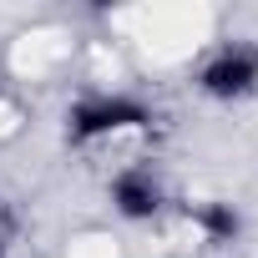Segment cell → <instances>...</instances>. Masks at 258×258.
<instances>
[{"mask_svg": "<svg viewBox=\"0 0 258 258\" xmlns=\"http://www.w3.org/2000/svg\"><path fill=\"white\" fill-rule=\"evenodd\" d=\"M152 121H157V111L142 96L91 91V96L66 106V142L86 147V142H101V137H116V132H142V126H152Z\"/></svg>", "mask_w": 258, "mask_h": 258, "instance_id": "cell-1", "label": "cell"}, {"mask_svg": "<svg viewBox=\"0 0 258 258\" xmlns=\"http://www.w3.org/2000/svg\"><path fill=\"white\" fill-rule=\"evenodd\" d=\"M198 91L213 101H248L258 91V46L253 41H223L198 66Z\"/></svg>", "mask_w": 258, "mask_h": 258, "instance_id": "cell-2", "label": "cell"}, {"mask_svg": "<svg viewBox=\"0 0 258 258\" xmlns=\"http://www.w3.org/2000/svg\"><path fill=\"white\" fill-rule=\"evenodd\" d=\"M106 198H111L116 218H126V223H152V218H157V213L167 208L162 177H157V172H152L147 162H132V167H121V172L111 177Z\"/></svg>", "mask_w": 258, "mask_h": 258, "instance_id": "cell-3", "label": "cell"}, {"mask_svg": "<svg viewBox=\"0 0 258 258\" xmlns=\"http://www.w3.org/2000/svg\"><path fill=\"white\" fill-rule=\"evenodd\" d=\"M187 218L198 223V233H203L208 243H233V238L243 233V218H238V208H233V203H223V198H208V203L187 208Z\"/></svg>", "mask_w": 258, "mask_h": 258, "instance_id": "cell-4", "label": "cell"}]
</instances>
